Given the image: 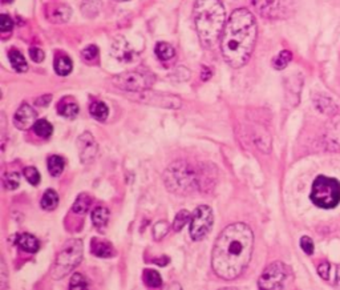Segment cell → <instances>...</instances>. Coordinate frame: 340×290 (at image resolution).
Listing matches in <instances>:
<instances>
[{
    "mask_svg": "<svg viewBox=\"0 0 340 290\" xmlns=\"http://www.w3.org/2000/svg\"><path fill=\"white\" fill-rule=\"evenodd\" d=\"M69 289L71 290H83L88 289V281L80 273H75L69 282Z\"/></svg>",
    "mask_w": 340,
    "mask_h": 290,
    "instance_id": "35",
    "label": "cell"
},
{
    "mask_svg": "<svg viewBox=\"0 0 340 290\" xmlns=\"http://www.w3.org/2000/svg\"><path fill=\"white\" fill-rule=\"evenodd\" d=\"M64 167H65V162H64V158L60 157V156H51L48 158V171L52 176H60L63 173Z\"/></svg>",
    "mask_w": 340,
    "mask_h": 290,
    "instance_id": "27",
    "label": "cell"
},
{
    "mask_svg": "<svg viewBox=\"0 0 340 290\" xmlns=\"http://www.w3.org/2000/svg\"><path fill=\"white\" fill-rule=\"evenodd\" d=\"M191 220V214L187 212V210H181L175 216L174 221H173V231L179 232L182 231L183 226L186 225L187 222Z\"/></svg>",
    "mask_w": 340,
    "mask_h": 290,
    "instance_id": "32",
    "label": "cell"
},
{
    "mask_svg": "<svg viewBox=\"0 0 340 290\" xmlns=\"http://www.w3.org/2000/svg\"><path fill=\"white\" fill-rule=\"evenodd\" d=\"M8 57L9 61H11V65H12L13 69H15L16 72H26L27 69H28V64H27L24 56L21 55L19 51H16V49L9 51Z\"/></svg>",
    "mask_w": 340,
    "mask_h": 290,
    "instance_id": "18",
    "label": "cell"
},
{
    "mask_svg": "<svg viewBox=\"0 0 340 290\" xmlns=\"http://www.w3.org/2000/svg\"><path fill=\"white\" fill-rule=\"evenodd\" d=\"M108 220H109V210L104 206H98L92 212V221H93L94 226L102 228L108 224Z\"/></svg>",
    "mask_w": 340,
    "mask_h": 290,
    "instance_id": "24",
    "label": "cell"
},
{
    "mask_svg": "<svg viewBox=\"0 0 340 290\" xmlns=\"http://www.w3.org/2000/svg\"><path fill=\"white\" fill-rule=\"evenodd\" d=\"M331 265L328 264V262H323V264H320L318 266V273L320 277L323 278V280H326V281H328L330 280V276H331Z\"/></svg>",
    "mask_w": 340,
    "mask_h": 290,
    "instance_id": "40",
    "label": "cell"
},
{
    "mask_svg": "<svg viewBox=\"0 0 340 290\" xmlns=\"http://www.w3.org/2000/svg\"><path fill=\"white\" fill-rule=\"evenodd\" d=\"M212 224H214V214L212 209L208 205H201L198 206L190 220V237L194 241H201L209 235L212 231Z\"/></svg>",
    "mask_w": 340,
    "mask_h": 290,
    "instance_id": "8",
    "label": "cell"
},
{
    "mask_svg": "<svg viewBox=\"0 0 340 290\" xmlns=\"http://www.w3.org/2000/svg\"><path fill=\"white\" fill-rule=\"evenodd\" d=\"M310 198L320 209H334L340 202V183L334 177L318 176L311 187Z\"/></svg>",
    "mask_w": 340,
    "mask_h": 290,
    "instance_id": "4",
    "label": "cell"
},
{
    "mask_svg": "<svg viewBox=\"0 0 340 290\" xmlns=\"http://www.w3.org/2000/svg\"><path fill=\"white\" fill-rule=\"evenodd\" d=\"M3 184H4L5 189L15 191L20 185V175L17 172H8V173H5L4 177H3Z\"/></svg>",
    "mask_w": 340,
    "mask_h": 290,
    "instance_id": "31",
    "label": "cell"
},
{
    "mask_svg": "<svg viewBox=\"0 0 340 290\" xmlns=\"http://www.w3.org/2000/svg\"><path fill=\"white\" fill-rule=\"evenodd\" d=\"M254 235L243 222L226 226L219 233L212 252L214 273L226 281L239 277L251 261Z\"/></svg>",
    "mask_w": 340,
    "mask_h": 290,
    "instance_id": "1",
    "label": "cell"
},
{
    "mask_svg": "<svg viewBox=\"0 0 340 290\" xmlns=\"http://www.w3.org/2000/svg\"><path fill=\"white\" fill-rule=\"evenodd\" d=\"M34 132L36 133L39 137L48 139V137H51L52 133H53V127L48 123L47 120H38L34 125Z\"/></svg>",
    "mask_w": 340,
    "mask_h": 290,
    "instance_id": "26",
    "label": "cell"
},
{
    "mask_svg": "<svg viewBox=\"0 0 340 290\" xmlns=\"http://www.w3.org/2000/svg\"><path fill=\"white\" fill-rule=\"evenodd\" d=\"M204 69H205V72L201 75V77H202V80H208L209 77L212 76V72H210L208 68H204Z\"/></svg>",
    "mask_w": 340,
    "mask_h": 290,
    "instance_id": "46",
    "label": "cell"
},
{
    "mask_svg": "<svg viewBox=\"0 0 340 290\" xmlns=\"http://www.w3.org/2000/svg\"><path fill=\"white\" fill-rule=\"evenodd\" d=\"M57 112H59V115L64 116V117L73 119L79 113V105L76 102H64L57 107Z\"/></svg>",
    "mask_w": 340,
    "mask_h": 290,
    "instance_id": "30",
    "label": "cell"
},
{
    "mask_svg": "<svg viewBox=\"0 0 340 290\" xmlns=\"http://www.w3.org/2000/svg\"><path fill=\"white\" fill-rule=\"evenodd\" d=\"M100 9H101V1L100 0H84V3L81 4L83 15L86 17L97 16Z\"/></svg>",
    "mask_w": 340,
    "mask_h": 290,
    "instance_id": "23",
    "label": "cell"
},
{
    "mask_svg": "<svg viewBox=\"0 0 340 290\" xmlns=\"http://www.w3.org/2000/svg\"><path fill=\"white\" fill-rule=\"evenodd\" d=\"M320 101L322 102L316 101V108H318L319 111L330 116L336 115V105L330 100V98L320 97Z\"/></svg>",
    "mask_w": 340,
    "mask_h": 290,
    "instance_id": "33",
    "label": "cell"
},
{
    "mask_svg": "<svg viewBox=\"0 0 340 290\" xmlns=\"http://www.w3.org/2000/svg\"><path fill=\"white\" fill-rule=\"evenodd\" d=\"M258 27L254 15L246 8L235 9L230 15L222 32L221 51L230 67L241 68L254 51Z\"/></svg>",
    "mask_w": 340,
    "mask_h": 290,
    "instance_id": "2",
    "label": "cell"
},
{
    "mask_svg": "<svg viewBox=\"0 0 340 290\" xmlns=\"http://www.w3.org/2000/svg\"><path fill=\"white\" fill-rule=\"evenodd\" d=\"M291 278V272L283 262H272L264 269L258 280V288L262 290L285 289Z\"/></svg>",
    "mask_w": 340,
    "mask_h": 290,
    "instance_id": "6",
    "label": "cell"
},
{
    "mask_svg": "<svg viewBox=\"0 0 340 290\" xmlns=\"http://www.w3.org/2000/svg\"><path fill=\"white\" fill-rule=\"evenodd\" d=\"M112 56L121 63H128L134 57V51L128 44L127 40L120 36V38L115 39V42L112 44Z\"/></svg>",
    "mask_w": 340,
    "mask_h": 290,
    "instance_id": "14",
    "label": "cell"
},
{
    "mask_svg": "<svg viewBox=\"0 0 340 290\" xmlns=\"http://www.w3.org/2000/svg\"><path fill=\"white\" fill-rule=\"evenodd\" d=\"M90 250L94 256L100 257V258H106V257H113L115 254V249L109 242L105 241H100V240H92V245H90Z\"/></svg>",
    "mask_w": 340,
    "mask_h": 290,
    "instance_id": "17",
    "label": "cell"
},
{
    "mask_svg": "<svg viewBox=\"0 0 340 290\" xmlns=\"http://www.w3.org/2000/svg\"><path fill=\"white\" fill-rule=\"evenodd\" d=\"M168 262H169V258H168L166 256H162V260H154V264L161 265V266H165Z\"/></svg>",
    "mask_w": 340,
    "mask_h": 290,
    "instance_id": "45",
    "label": "cell"
},
{
    "mask_svg": "<svg viewBox=\"0 0 340 290\" xmlns=\"http://www.w3.org/2000/svg\"><path fill=\"white\" fill-rule=\"evenodd\" d=\"M112 83L117 88L127 92H141L150 88L154 83V76L149 72H141V71H130L124 72L112 77Z\"/></svg>",
    "mask_w": 340,
    "mask_h": 290,
    "instance_id": "7",
    "label": "cell"
},
{
    "mask_svg": "<svg viewBox=\"0 0 340 290\" xmlns=\"http://www.w3.org/2000/svg\"><path fill=\"white\" fill-rule=\"evenodd\" d=\"M154 53H156V56H157L160 60H162V61H168V60L174 57L175 51L174 48L171 47L170 44L162 42V43H158L157 46H156V48H154Z\"/></svg>",
    "mask_w": 340,
    "mask_h": 290,
    "instance_id": "22",
    "label": "cell"
},
{
    "mask_svg": "<svg viewBox=\"0 0 340 290\" xmlns=\"http://www.w3.org/2000/svg\"><path fill=\"white\" fill-rule=\"evenodd\" d=\"M144 281L146 286L157 289L162 285V278L158 272L156 270H145L144 272Z\"/></svg>",
    "mask_w": 340,
    "mask_h": 290,
    "instance_id": "29",
    "label": "cell"
},
{
    "mask_svg": "<svg viewBox=\"0 0 340 290\" xmlns=\"http://www.w3.org/2000/svg\"><path fill=\"white\" fill-rule=\"evenodd\" d=\"M72 15V9L67 4H56L49 11H47L48 20L55 24L68 22Z\"/></svg>",
    "mask_w": 340,
    "mask_h": 290,
    "instance_id": "15",
    "label": "cell"
},
{
    "mask_svg": "<svg viewBox=\"0 0 340 290\" xmlns=\"http://www.w3.org/2000/svg\"><path fill=\"white\" fill-rule=\"evenodd\" d=\"M89 113L93 116L94 119L98 120V121H105L108 115H109V109L106 107L105 102L94 101L90 104Z\"/></svg>",
    "mask_w": 340,
    "mask_h": 290,
    "instance_id": "19",
    "label": "cell"
},
{
    "mask_svg": "<svg viewBox=\"0 0 340 290\" xmlns=\"http://www.w3.org/2000/svg\"><path fill=\"white\" fill-rule=\"evenodd\" d=\"M98 56V48L96 46H88L86 48H84L81 51V57L86 61H90V60H94Z\"/></svg>",
    "mask_w": 340,
    "mask_h": 290,
    "instance_id": "37",
    "label": "cell"
},
{
    "mask_svg": "<svg viewBox=\"0 0 340 290\" xmlns=\"http://www.w3.org/2000/svg\"><path fill=\"white\" fill-rule=\"evenodd\" d=\"M12 19H11L8 15L3 13V15L0 16V31H1V32H9V31L12 30Z\"/></svg>",
    "mask_w": 340,
    "mask_h": 290,
    "instance_id": "39",
    "label": "cell"
},
{
    "mask_svg": "<svg viewBox=\"0 0 340 290\" xmlns=\"http://www.w3.org/2000/svg\"><path fill=\"white\" fill-rule=\"evenodd\" d=\"M1 276H3V282H1V289H5V265L4 260H1Z\"/></svg>",
    "mask_w": 340,
    "mask_h": 290,
    "instance_id": "43",
    "label": "cell"
},
{
    "mask_svg": "<svg viewBox=\"0 0 340 290\" xmlns=\"http://www.w3.org/2000/svg\"><path fill=\"white\" fill-rule=\"evenodd\" d=\"M116 1H128V0H116Z\"/></svg>",
    "mask_w": 340,
    "mask_h": 290,
    "instance_id": "48",
    "label": "cell"
},
{
    "mask_svg": "<svg viewBox=\"0 0 340 290\" xmlns=\"http://www.w3.org/2000/svg\"><path fill=\"white\" fill-rule=\"evenodd\" d=\"M92 204V198H90L86 193H81L75 201V204L72 206V210L77 214H84L85 212H88Z\"/></svg>",
    "mask_w": 340,
    "mask_h": 290,
    "instance_id": "21",
    "label": "cell"
},
{
    "mask_svg": "<svg viewBox=\"0 0 340 290\" xmlns=\"http://www.w3.org/2000/svg\"><path fill=\"white\" fill-rule=\"evenodd\" d=\"M15 243L20 247L21 250H24L27 253H36L40 247V242L35 236L30 235V233H21V235H16L13 239Z\"/></svg>",
    "mask_w": 340,
    "mask_h": 290,
    "instance_id": "16",
    "label": "cell"
},
{
    "mask_svg": "<svg viewBox=\"0 0 340 290\" xmlns=\"http://www.w3.org/2000/svg\"><path fill=\"white\" fill-rule=\"evenodd\" d=\"M193 20L202 47H214L225 28V7L221 0H196Z\"/></svg>",
    "mask_w": 340,
    "mask_h": 290,
    "instance_id": "3",
    "label": "cell"
},
{
    "mask_svg": "<svg viewBox=\"0 0 340 290\" xmlns=\"http://www.w3.org/2000/svg\"><path fill=\"white\" fill-rule=\"evenodd\" d=\"M170 231L169 222L166 221H158L157 224H154L153 226V237L156 241H161Z\"/></svg>",
    "mask_w": 340,
    "mask_h": 290,
    "instance_id": "34",
    "label": "cell"
},
{
    "mask_svg": "<svg viewBox=\"0 0 340 290\" xmlns=\"http://www.w3.org/2000/svg\"><path fill=\"white\" fill-rule=\"evenodd\" d=\"M73 69V64L72 60L69 59L68 56H60L57 57L55 63V71L57 75L60 76H67L69 73L72 72Z\"/></svg>",
    "mask_w": 340,
    "mask_h": 290,
    "instance_id": "20",
    "label": "cell"
},
{
    "mask_svg": "<svg viewBox=\"0 0 340 290\" xmlns=\"http://www.w3.org/2000/svg\"><path fill=\"white\" fill-rule=\"evenodd\" d=\"M59 205V196L55 191L48 189L42 198V208L45 210H53Z\"/></svg>",
    "mask_w": 340,
    "mask_h": 290,
    "instance_id": "25",
    "label": "cell"
},
{
    "mask_svg": "<svg viewBox=\"0 0 340 290\" xmlns=\"http://www.w3.org/2000/svg\"><path fill=\"white\" fill-rule=\"evenodd\" d=\"M49 101H51V95H45V96L38 98V100H36V104H38V105H42V107H47L48 104H49Z\"/></svg>",
    "mask_w": 340,
    "mask_h": 290,
    "instance_id": "42",
    "label": "cell"
},
{
    "mask_svg": "<svg viewBox=\"0 0 340 290\" xmlns=\"http://www.w3.org/2000/svg\"><path fill=\"white\" fill-rule=\"evenodd\" d=\"M326 141L330 149L340 152V113L332 116L326 131Z\"/></svg>",
    "mask_w": 340,
    "mask_h": 290,
    "instance_id": "13",
    "label": "cell"
},
{
    "mask_svg": "<svg viewBox=\"0 0 340 290\" xmlns=\"http://www.w3.org/2000/svg\"><path fill=\"white\" fill-rule=\"evenodd\" d=\"M23 175L27 179V181L32 185H38L40 183V173L36 168L34 167H27L24 171H23Z\"/></svg>",
    "mask_w": 340,
    "mask_h": 290,
    "instance_id": "36",
    "label": "cell"
},
{
    "mask_svg": "<svg viewBox=\"0 0 340 290\" xmlns=\"http://www.w3.org/2000/svg\"><path fill=\"white\" fill-rule=\"evenodd\" d=\"M77 148H79L81 162L89 164V162L93 161L96 154H97L98 145L89 132H85L77 139Z\"/></svg>",
    "mask_w": 340,
    "mask_h": 290,
    "instance_id": "10",
    "label": "cell"
},
{
    "mask_svg": "<svg viewBox=\"0 0 340 290\" xmlns=\"http://www.w3.org/2000/svg\"><path fill=\"white\" fill-rule=\"evenodd\" d=\"M334 284H335L338 288H340V266H338L336 268V274H335V281H334Z\"/></svg>",
    "mask_w": 340,
    "mask_h": 290,
    "instance_id": "44",
    "label": "cell"
},
{
    "mask_svg": "<svg viewBox=\"0 0 340 290\" xmlns=\"http://www.w3.org/2000/svg\"><path fill=\"white\" fill-rule=\"evenodd\" d=\"M30 56L31 59L34 60L35 63H42V60L45 59V53L40 49V48H31L30 49Z\"/></svg>",
    "mask_w": 340,
    "mask_h": 290,
    "instance_id": "41",
    "label": "cell"
},
{
    "mask_svg": "<svg viewBox=\"0 0 340 290\" xmlns=\"http://www.w3.org/2000/svg\"><path fill=\"white\" fill-rule=\"evenodd\" d=\"M300 247H302L303 252L306 253V254H308V256L314 254V250H315L314 241H312L308 236H303L302 239H300Z\"/></svg>",
    "mask_w": 340,
    "mask_h": 290,
    "instance_id": "38",
    "label": "cell"
},
{
    "mask_svg": "<svg viewBox=\"0 0 340 290\" xmlns=\"http://www.w3.org/2000/svg\"><path fill=\"white\" fill-rule=\"evenodd\" d=\"M253 4L260 16L267 19L282 17L285 12L283 0H253Z\"/></svg>",
    "mask_w": 340,
    "mask_h": 290,
    "instance_id": "11",
    "label": "cell"
},
{
    "mask_svg": "<svg viewBox=\"0 0 340 290\" xmlns=\"http://www.w3.org/2000/svg\"><path fill=\"white\" fill-rule=\"evenodd\" d=\"M36 121H38V113L28 104H21L20 108L17 109L15 116H13V125L21 131L34 128Z\"/></svg>",
    "mask_w": 340,
    "mask_h": 290,
    "instance_id": "12",
    "label": "cell"
},
{
    "mask_svg": "<svg viewBox=\"0 0 340 290\" xmlns=\"http://www.w3.org/2000/svg\"><path fill=\"white\" fill-rule=\"evenodd\" d=\"M3 3H11V1H13V0H1Z\"/></svg>",
    "mask_w": 340,
    "mask_h": 290,
    "instance_id": "47",
    "label": "cell"
},
{
    "mask_svg": "<svg viewBox=\"0 0 340 290\" xmlns=\"http://www.w3.org/2000/svg\"><path fill=\"white\" fill-rule=\"evenodd\" d=\"M83 260V241L73 239L65 242L61 252L57 254L55 268L52 272V276L56 280L63 278L72 272L77 265Z\"/></svg>",
    "mask_w": 340,
    "mask_h": 290,
    "instance_id": "5",
    "label": "cell"
},
{
    "mask_svg": "<svg viewBox=\"0 0 340 290\" xmlns=\"http://www.w3.org/2000/svg\"><path fill=\"white\" fill-rule=\"evenodd\" d=\"M293 60V53L290 51H282L278 53L275 59L272 60V67L278 71L285 69L290 64V61Z\"/></svg>",
    "mask_w": 340,
    "mask_h": 290,
    "instance_id": "28",
    "label": "cell"
},
{
    "mask_svg": "<svg viewBox=\"0 0 340 290\" xmlns=\"http://www.w3.org/2000/svg\"><path fill=\"white\" fill-rule=\"evenodd\" d=\"M136 94L138 97L137 100L140 102H145L153 107L161 108H177L181 107V100L174 95H165L160 94V92H153V91H141V92H133Z\"/></svg>",
    "mask_w": 340,
    "mask_h": 290,
    "instance_id": "9",
    "label": "cell"
}]
</instances>
